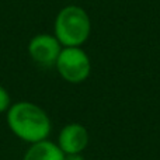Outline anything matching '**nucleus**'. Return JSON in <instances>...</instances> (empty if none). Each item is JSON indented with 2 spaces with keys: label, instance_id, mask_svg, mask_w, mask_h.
I'll return each instance as SVG.
<instances>
[{
  "label": "nucleus",
  "instance_id": "f257e3e1",
  "mask_svg": "<svg viewBox=\"0 0 160 160\" xmlns=\"http://www.w3.org/2000/svg\"><path fill=\"white\" fill-rule=\"evenodd\" d=\"M7 125L18 139L27 143H37L48 139L51 119L39 105L30 101H18L7 110Z\"/></svg>",
  "mask_w": 160,
  "mask_h": 160
},
{
  "label": "nucleus",
  "instance_id": "f03ea898",
  "mask_svg": "<svg viewBox=\"0 0 160 160\" xmlns=\"http://www.w3.org/2000/svg\"><path fill=\"white\" fill-rule=\"evenodd\" d=\"M90 32V17L80 6H66L56 16L55 37L63 47H80L87 41Z\"/></svg>",
  "mask_w": 160,
  "mask_h": 160
},
{
  "label": "nucleus",
  "instance_id": "7ed1b4c3",
  "mask_svg": "<svg viewBox=\"0 0 160 160\" xmlns=\"http://www.w3.org/2000/svg\"><path fill=\"white\" fill-rule=\"evenodd\" d=\"M59 75L69 83H82L88 78L91 63L80 47H65L55 63Z\"/></svg>",
  "mask_w": 160,
  "mask_h": 160
},
{
  "label": "nucleus",
  "instance_id": "20e7f679",
  "mask_svg": "<svg viewBox=\"0 0 160 160\" xmlns=\"http://www.w3.org/2000/svg\"><path fill=\"white\" fill-rule=\"evenodd\" d=\"M62 45L55 35L38 34L28 44V53L37 65L44 68L55 66Z\"/></svg>",
  "mask_w": 160,
  "mask_h": 160
},
{
  "label": "nucleus",
  "instance_id": "39448f33",
  "mask_svg": "<svg viewBox=\"0 0 160 160\" xmlns=\"http://www.w3.org/2000/svg\"><path fill=\"white\" fill-rule=\"evenodd\" d=\"M88 143V133L83 125L68 124L62 128L58 138V146L65 155L80 153Z\"/></svg>",
  "mask_w": 160,
  "mask_h": 160
},
{
  "label": "nucleus",
  "instance_id": "423d86ee",
  "mask_svg": "<svg viewBox=\"0 0 160 160\" xmlns=\"http://www.w3.org/2000/svg\"><path fill=\"white\" fill-rule=\"evenodd\" d=\"M63 158L65 153L59 149L58 145L45 139L31 145L22 160H63Z\"/></svg>",
  "mask_w": 160,
  "mask_h": 160
},
{
  "label": "nucleus",
  "instance_id": "0eeeda50",
  "mask_svg": "<svg viewBox=\"0 0 160 160\" xmlns=\"http://www.w3.org/2000/svg\"><path fill=\"white\" fill-rule=\"evenodd\" d=\"M11 105V98L8 91L6 90L3 86H0V114L2 112H7V110Z\"/></svg>",
  "mask_w": 160,
  "mask_h": 160
},
{
  "label": "nucleus",
  "instance_id": "6e6552de",
  "mask_svg": "<svg viewBox=\"0 0 160 160\" xmlns=\"http://www.w3.org/2000/svg\"><path fill=\"white\" fill-rule=\"evenodd\" d=\"M63 160H84L80 153H73V155H65Z\"/></svg>",
  "mask_w": 160,
  "mask_h": 160
}]
</instances>
